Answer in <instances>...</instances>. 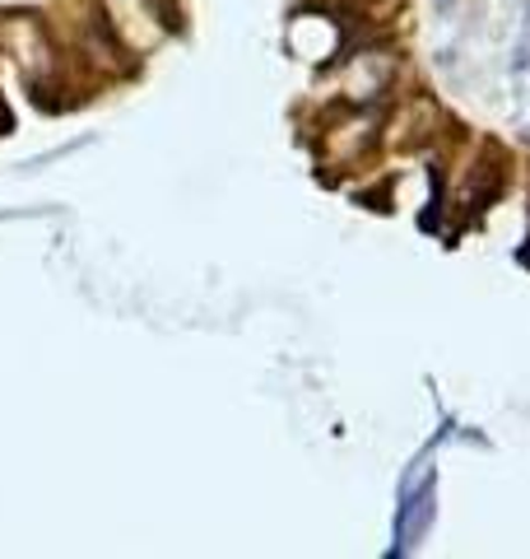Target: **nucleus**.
<instances>
[{
    "label": "nucleus",
    "mask_w": 530,
    "mask_h": 559,
    "mask_svg": "<svg viewBox=\"0 0 530 559\" xmlns=\"http://www.w3.org/2000/svg\"><path fill=\"white\" fill-rule=\"evenodd\" d=\"M429 518H433V495H423V499H414V503H405V536H419L423 527H429Z\"/></svg>",
    "instance_id": "obj_1"
}]
</instances>
